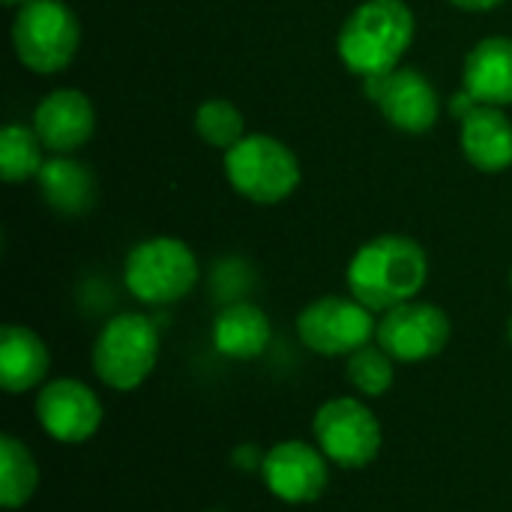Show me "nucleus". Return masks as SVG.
<instances>
[{
  "mask_svg": "<svg viewBox=\"0 0 512 512\" xmlns=\"http://www.w3.org/2000/svg\"><path fill=\"white\" fill-rule=\"evenodd\" d=\"M42 201L60 216H84L96 204V177L87 162L75 156H54L42 165L39 177Z\"/></svg>",
  "mask_w": 512,
  "mask_h": 512,
  "instance_id": "nucleus-16",
  "label": "nucleus"
},
{
  "mask_svg": "<svg viewBox=\"0 0 512 512\" xmlns=\"http://www.w3.org/2000/svg\"><path fill=\"white\" fill-rule=\"evenodd\" d=\"M45 165V144L39 141L33 126L6 123L0 132V177L6 183H24L39 177Z\"/></svg>",
  "mask_w": 512,
  "mask_h": 512,
  "instance_id": "nucleus-20",
  "label": "nucleus"
},
{
  "mask_svg": "<svg viewBox=\"0 0 512 512\" xmlns=\"http://www.w3.org/2000/svg\"><path fill=\"white\" fill-rule=\"evenodd\" d=\"M24 3H30V0H3V6H9V9H21Z\"/></svg>",
  "mask_w": 512,
  "mask_h": 512,
  "instance_id": "nucleus-24",
  "label": "nucleus"
},
{
  "mask_svg": "<svg viewBox=\"0 0 512 512\" xmlns=\"http://www.w3.org/2000/svg\"><path fill=\"white\" fill-rule=\"evenodd\" d=\"M36 486H39L36 459L18 438L3 435L0 438V504L6 510H18L33 498Z\"/></svg>",
  "mask_w": 512,
  "mask_h": 512,
  "instance_id": "nucleus-19",
  "label": "nucleus"
},
{
  "mask_svg": "<svg viewBox=\"0 0 512 512\" xmlns=\"http://www.w3.org/2000/svg\"><path fill=\"white\" fill-rule=\"evenodd\" d=\"M225 177L231 189L252 204H279L291 198L303 180L297 153L273 135H246L225 153Z\"/></svg>",
  "mask_w": 512,
  "mask_h": 512,
  "instance_id": "nucleus-4",
  "label": "nucleus"
},
{
  "mask_svg": "<svg viewBox=\"0 0 512 512\" xmlns=\"http://www.w3.org/2000/svg\"><path fill=\"white\" fill-rule=\"evenodd\" d=\"M462 84L480 105H512V36L480 39L465 57Z\"/></svg>",
  "mask_w": 512,
  "mask_h": 512,
  "instance_id": "nucleus-14",
  "label": "nucleus"
},
{
  "mask_svg": "<svg viewBox=\"0 0 512 512\" xmlns=\"http://www.w3.org/2000/svg\"><path fill=\"white\" fill-rule=\"evenodd\" d=\"M450 3L459 6V9H465V12H489V9L501 6L504 0H450Z\"/></svg>",
  "mask_w": 512,
  "mask_h": 512,
  "instance_id": "nucleus-23",
  "label": "nucleus"
},
{
  "mask_svg": "<svg viewBox=\"0 0 512 512\" xmlns=\"http://www.w3.org/2000/svg\"><path fill=\"white\" fill-rule=\"evenodd\" d=\"M129 294L150 306L183 300L198 282V258L177 237H150L132 246L123 264Z\"/></svg>",
  "mask_w": 512,
  "mask_h": 512,
  "instance_id": "nucleus-6",
  "label": "nucleus"
},
{
  "mask_svg": "<svg viewBox=\"0 0 512 512\" xmlns=\"http://www.w3.org/2000/svg\"><path fill=\"white\" fill-rule=\"evenodd\" d=\"M393 357L381 345H363L348 357V381L363 396H384L393 387Z\"/></svg>",
  "mask_w": 512,
  "mask_h": 512,
  "instance_id": "nucleus-22",
  "label": "nucleus"
},
{
  "mask_svg": "<svg viewBox=\"0 0 512 512\" xmlns=\"http://www.w3.org/2000/svg\"><path fill=\"white\" fill-rule=\"evenodd\" d=\"M33 129L39 141L45 144L48 153L54 156H72L81 150L93 132H96V108L93 102L75 90V87H60L48 93L36 111H33Z\"/></svg>",
  "mask_w": 512,
  "mask_h": 512,
  "instance_id": "nucleus-13",
  "label": "nucleus"
},
{
  "mask_svg": "<svg viewBox=\"0 0 512 512\" xmlns=\"http://www.w3.org/2000/svg\"><path fill=\"white\" fill-rule=\"evenodd\" d=\"M51 354L45 342L21 324H6L0 330V384L6 393H27L39 387L48 375Z\"/></svg>",
  "mask_w": 512,
  "mask_h": 512,
  "instance_id": "nucleus-17",
  "label": "nucleus"
},
{
  "mask_svg": "<svg viewBox=\"0 0 512 512\" xmlns=\"http://www.w3.org/2000/svg\"><path fill=\"white\" fill-rule=\"evenodd\" d=\"M312 432L321 453L339 468H366L381 453L378 417L351 396L324 402L312 420Z\"/></svg>",
  "mask_w": 512,
  "mask_h": 512,
  "instance_id": "nucleus-8",
  "label": "nucleus"
},
{
  "mask_svg": "<svg viewBox=\"0 0 512 512\" xmlns=\"http://www.w3.org/2000/svg\"><path fill=\"white\" fill-rule=\"evenodd\" d=\"M81 45L78 15L63 0H30L15 9L12 48L21 66L36 75L63 72Z\"/></svg>",
  "mask_w": 512,
  "mask_h": 512,
  "instance_id": "nucleus-3",
  "label": "nucleus"
},
{
  "mask_svg": "<svg viewBox=\"0 0 512 512\" xmlns=\"http://www.w3.org/2000/svg\"><path fill=\"white\" fill-rule=\"evenodd\" d=\"M36 420L54 441L84 444L102 426V402L87 384L72 378H57L39 390Z\"/></svg>",
  "mask_w": 512,
  "mask_h": 512,
  "instance_id": "nucleus-11",
  "label": "nucleus"
},
{
  "mask_svg": "<svg viewBox=\"0 0 512 512\" xmlns=\"http://www.w3.org/2000/svg\"><path fill=\"white\" fill-rule=\"evenodd\" d=\"M195 132L213 150H231L246 138V117L228 99H207L195 111Z\"/></svg>",
  "mask_w": 512,
  "mask_h": 512,
  "instance_id": "nucleus-21",
  "label": "nucleus"
},
{
  "mask_svg": "<svg viewBox=\"0 0 512 512\" xmlns=\"http://www.w3.org/2000/svg\"><path fill=\"white\" fill-rule=\"evenodd\" d=\"M510 282H512V273H510Z\"/></svg>",
  "mask_w": 512,
  "mask_h": 512,
  "instance_id": "nucleus-26",
  "label": "nucleus"
},
{
  "mask_svg": "<svg viewBox=\"0 0 512 512\" xmlns=\"http://www.w3.org/2000/svg\"><path fill=\"white\" fill-rule=\"evenodd\" d=\"M462 153L483 174H501L512 168V123L504 108L477 105L462 117Z\"/></svg>",
  "mask_w": 512,
  "mask_h": 512,
  "instance_id": "nucleus-15",
  "label": "nucleus"
},
{
  "mask_svg": "<svg viewBox=\"0 0 512 512\" xmlns=\"http://www.w3.org/2000/svg\"><path fill=\"white\" fill-rule=\"evenodd\" d=\"M450 318L435 303H402L378 321V345L399 363H423L438 357L450 342Z\"/></svg>",
  "mask_w": 512,
  "mask_h": 512,
  "instance_id": "nucleus-9",
  "label": "nucleus"
},
{
  "mask_svg": "<svg viewBox=\"0 0 512 512\" xmlns=\"http://www.w3.org/2000/svg\"><path fill=\"white\" fill-rule=\"evenodd\" d=\"M159 360V333L150 318L138 312L114 315L96 336L90 363L96 378L111 390L141 387Z\"/></svg>",
  "mask_w": 512,
  "mask_h": 512,
  "instance_id": "nucleus-5",
  "label": "nucleus"
},
{
  "mask_svg": "<svg viewBox=\"0 0 512 512\" xmlns=\"http://www.w3.org/2000/svg\"><path fill=\"white\" fill-rule=\"evenodd\" d=\"M414 12L405 0H366L342 24L336 51L348 72L378 78L399 69L414 42Z\"/></svg>",
  "mask_w": 512,
  "mask_h": 512,
  "instance_id": "nucleus-2",
  "label": "nucleus"
},
{
  "mask_svg": "<svg viewBox=\"0 0 512 512\" xmlns=\"http://www.w3.org/2000/svg\"><path fill=\"white\" fill-rule=\"evenodd\" d=\"M261 477L285 504H312L327 492V456L306 441H279L264 453Z\"/></svg>",
  "mask_w": 512,
  "mask_h": 512,
  "instance_id": "nucleus-12",
  "label": "nucleus"
},
{
  "mask_svg": "<svg viewBox=\"0 0 512 512\" xmlns=\"http://www.w3.org/2000/svg\"><path fill=\"white\" fill-rule=\"evenodd\" d=\"M213 345L222 357L255 360L270 345V318L255 303H231L213 321Z\"/></svg>",
  "mask_w": 512,
  "mask_h": 512,
  "instance_id": "nucleus-18",
  "label": "nucleus"
},
{
  "mask_svg": "<svg viewBox=\"0 0 512 512\" xmlns=\"http://www.w3.org/2000/svg\"><path fill=\"white\" fill-rule=\"evenodd\" d=\"M378 333L375 312L354 297H318L297 318L300 342L321 357H351Z\"/></svg>",
  "mask_w": 512,
  "mask_h": 512,
  "instance_id": "nucleus-7",
  "label": "nucleus"
},
{
  "mask_svg": "<svg viewBox=\"0 0 512 512\" xmlns=\"http://www.w3.org/2000/svg\"><path fill=\"white\" fill-rule=\"evenodd\" d=\"M366 90L378 102L390 126L408 135H423L438 123V114H441L438 90L420 69L399 66L387 75L366 78Z\"/></svg>",
  "mask_w": 512,
  "mask_h": 512,
  "instance_id": "nucleus-10",
  "label": "nucleus"
},
{
  "mask_svg": "<svg viewBox=\"0 0 512 512\" xmlns=\"http://www.w3.org/2000/svg\"><path fill=\"white\" fill-rule=\"evenodd\" d=\"M507 339L512 342V318H510V324H507Z\"/></svg>",
  "mask_w": 512,
  "mask_h": 512,
  "instance_id": "nucleus-25",
  "label": "nucleus"
},
{
  "mask_svg": "<svg viewBox=\"0 0 512 512\" xmlns=\"http://www.w3.org/2000/svg\"><path fill=\"white\" fill-rule=\"evenodd\" d=\"M429 279L423 246L405 234H381L360 246L348 264L351 297L372 312H390L411 303Z\"/></svg>",
  "mask_w": 512,
  "mask_h": 512,
  "instance_id": "nucleus-1",
  "label": "nucleus"
}]
</instances>
